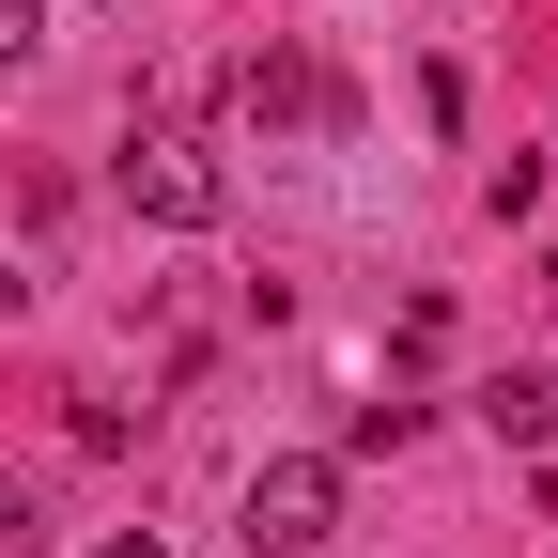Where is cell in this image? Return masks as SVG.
I'll use <instances>...</instances> for the list:
<instances>
[{"mask_svg": "<svg viewBox=\"0 0 558 558\" xmlns=\"http://www.w3.org/2000/svg\"><path fill=\"white\" fill-rule=\"evenodd\" d=\"M124 202H140L156 233H218V218H233V171H218L202 124H140V140H124Z\"/></svg>", "mask_w": 558, "mask_h": 558, "instance_id": "6da1fadb", "label": "cell"}, {"mask_svg": "<svg viewBox=\"0 0 558 558\" xmlns=\"http://www.w3.org/2000/svg\"><path fill=\"white\" fill-rule=\"evenodd\" d=\"M341 527V450H264L248 465V558H311Z\"/></svg>", "mask_w": 558, "mask_h": 558, "instance_id": "7a4b0ae2", "label": "cell"}, {"mask_svg": "<svg viewBox=\"0 0 558 558\" xmlns=\"http://www.w3.org/2000/svg\"><path fill=\"white\" fill-rule=\"evenodd\" d=\"M233 94H248V124H341V94L311 78V62H248Z\"/></svg>", "mask_w": 558, "mask_h": 558, "instance_id": "3957f363", "label": "cell"}, {"mask_svg": "<svg viewBox=\"0 0 558 558\" xmlns=\"http://www.w3.org/2000/svg\"><path fill=\"white\" fill-rule=\"evenodd\" d=\"M481 435H497V450H543L558 435V388L543 373H497V388H481Z\"/></svg>", "mask_w": 558, "mask_h": 558, "instance_id": "277c9868", "label": "cell"}, {"mask_svg": "<svg viewBox=\"0 0 558 558\" xmlns=\"http://www.w3.org/2000/svg\"><path fill=\"white\" fill-rule=\"evenodd\" d=\"M47 47V0H0V62H32Z\"/></svg>", "mask_w": 558, "mask_h": 558, "instance_id": "5b68a950", "label": "cell"}, {"mask_svg": "<svg viewBox=\"0 0 558 558\" xmlns=\"http://www.w3.org/2000/svg\"><path fill=\"white\" fill-rule=\"evenodd\" d=\"M32 527H47V512H32V481L0 465V543H32Z\"/></svg>", "mask_w": 558, "mask_h": 558, "instance_id": "8992f818", "label": "cell"}, {"mask_svg": "<svg viewBox=\"0 0 558 558\" xmlns=\"http://www.w3.org/2000/svg\"><path fill=\"white\" fill-rule=\"evenodd\" d=\"M94 558H171V543H156V527H109V543H94Z\"/></svg>", "mask_w": 558, "mask_h": 558, "instance_id": "52a82bcc", "label": "cell"}]
</instances>
